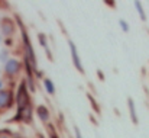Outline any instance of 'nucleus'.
Masks as SVG:
<instances>
[{"instance_id": "obj_15", "label": "nucleus", "mask_w": 149, "mask_h": 138, "mask_svg": "<svg viewBox=\"0 0 149 138\" xmlns=\"http://www.w3.org/2000/svg\"><path fill=\"white\" fill-rule=\"evenodd\" d=\"M3 84H4V83H3V80L0 79V90H3Z\"/></svg>"}, {"instance_id": "obj_3", "label": "nucleus", "mask_w": 149, "mask_h": 138, "mask_svg": "<svg viewBox=\"0 0 149 138\" xmlns=\"http://www.w3.org/2000/svg\"><path fill=\"white\" fill-rule=\"evenodd\" d=\"M20 68H22V64H20V61L16 60V58H9V60L4 63V67H3V70H4V73H6L7 76H16V74L20 71Z\"/></svg>"}, {"instance_id": "obj_6", "label": "nucleus", "mask_w": 149, "mask_h": 138, "mask_svg": "<svg viewBox=\"0 0 149 138\" xmlns=\"http://www.w3.org/2000/svg\"><path fill=\"white\" fill-rule=\"evenodd\" d=\"M1 32L3 35H12L15 32V23L12 19H4L1 23Z\"/></svg>"}, {"instance_id": "obj_10", "label": "nucleus", "mask_w": 149, "mask_h": 138, "mask_svg": "<svg viewBox=\"0 0 149 138\" xmlns=\"http://www.w3.org/2000/svg\"><path fill=\"white\" fill-rule=\"evenodd\" d=\"M38 39H39V42H41V45L44 46L47 51H48V57H49L51 60H52V55H51V51H49V48H48V41H47V37L44 35V34H39L38 35Z\"/></svg>"}, {"instance_id": "obj_14", "label": "nucleus", "mask_w": 149, "mask_h": 138, "mask_svg": "<svg viewBox=\"0 0 149 138\" xmlns=\"http://www.w3.org/2000/svg\"><path fill=\"white\" fill-rule=\"evenodd\" d=\"M49 132H51V138H59V137H58V134H56V132H54L52 127L49 128Z\"/></svg>"}, {"instance_id": "obj_2", "label": "nucleus", "mask_w": 149, "mask_h": 138, "mask_svg": "<svg viewBox=\"0 0 149 138\" xmlns=\"http://www.w3.org/2000/svg\"><path fill=\"white\" fill-rule=\"evenodd\" d=\"M68 48H70V54H71L72 64H74L75 70L80 71L81 74H84V67H83V61H81V58H80V52H78V49H77L75 44H74L71 39H68Z\"/></svg>"}, {"instance_id": "obj_13", "label": "nucleus", "mask_w": 149, "mask_h": 138, "mask_svg": "<svg viewBox=\"0 0 149 138\" xmlns=\"http://www.w3.org/2000/svg\"><path fill=\"white\" fill-rule=\"evenodd\" d=\"M74 134H75V138H84V137H83V134H81V131H80V128H78V127H74Z\"/></svg>"}, {"instance_id": "obj_17", "label": "nucleus", "mask_w": 149, "mask_h": 138, "mask_svg": "<svg viewBox=\"0 0 149 138\" xmlns=\"http://www.w3.org/2000/svg\"><path fill=\"white\" fill-rule=\"evenodd\" d=\"M13 138H22V137H13Z\"/></svg>"}, {"instance_id": "obj_16", "label": "nucleus", "mask_w": 149, "mask_h": 138, "mask_svg": "<svg viewBox=\"0 0 149 138\" xmlns=\"http://www.w3.org/2000/svg\"><path fill=\"white\" fill-rule=\"evenodd\" d=\"M1 41H3V35L0 34V44H1Z\"/></svg>"}, {"instance_id": "obj_7", "label": "nucleus", "mask_w": 149, "mask_h": 138, "mask_svg": "<svg viewBox=\"0 0 149 138\" xmlns=\"http://www.w3.org/2000/svg\"><path fill=\"white\" fill-rule=\"evenodd\" d=\"M127 108H129V115H130V119H132V122L135 124V125H138V122H139V119H138V113H136V106H135V102H133V99L132 97H129L127 99Z\"/></svg>"}, {"instance_id": "obj_9", "label": "nucleus", "mask_w": 149, "mask_h": 138, "mask_svg": "<svg viewBox=\"0 0 149 138\" xmlns=\"http://www.w3.org/2000/svg\"><path fill=\"white\" fill-rule=\"evenodd\" d=\"M44 87H45V90H47V93L48 94H55V84H54V82L51 80V79H44Z\"/></svg>"}, {"instance_id": "obj_8", "label": "nucleus", "mask_w": 149, "mask_h": 138, "mask_svg": "<svg viewBox=\"0 0 149 138\" xmlns=\"http://www.w3.org/2000/svg\"><path fill=\"white\" fill-rule=\"evenodd\" d=\"M133 6H135V9H136V12H138V15H139L141 20H142V22H145V20H146V13H145V9H143L142 3L136 0V1H133Z\"/></svg>"}, {"instance_id": "obj_11", "label": "nucleus", "mask_w": 149, "mask_h": 138, "mask_svg": "<svg viewBox=\"0 0 149 138\" xmlns=\"http://www.w3.org/2000/svg\"><path fill=\"white\" fill-rule=\"evenodd\" d=\"M119 26H120V29H122L123 32H129V31H130V26H129V23H127L125 19H119Z\"/></svg>"}, {"instance_id": "obj_1", "label": "nucleus", "mask_w": 149, "mask_h": 138, "mask_svg": "<svg viewBox=\"0 0 149 138\" xmlns=\"http://www.w3.org/2000/svg\"><path fill=\"white\" fill-rule=\"evenodd\" d=\"M16 105H17V112L31 108V97H29V90H28L26 82H22V83L17 86V92H16Z\"/></svg>"}, {"instance_id": "obj_5", "label": "nucleus", "mask_w": 149, "mask_h": 138, "mask_svg": "<svg viewBox=\"0 0 149 138\" xmlns=\"http://www.w3.org/2000/svg\"><path fill=\"white\" fill-rule=\"evenodd\" d=\"M36 115H38V118H39L42 122H48L51 118L49 109H48L45 105H39V106L36 108Z\"/></svg>"}, {"instance_id": "obj_12", "label": "nucleus", "mask_w": 149, "mask_h": 138, "mask_svg": "<svg viewBox=\"0 0 149 138\" xmlns=\"http://www.w3.org/2000/svg\"><path fill=\"white\" fill-rule=\"evenodd\" d=\"M9 60V51L7 49H0V61L6 63Z\"/></svg>"}, {"instance_id": "obj_4", "label": "nucleus", "mask_w": 149, "mask_h": 138, "mask_svg": "<svg viewBox=\"0 0 149 138\" xmlns=\"http://www.w3.org/2000/svg\"><path fill=\"white\" fill-rule=\"evenodd\" d=\"M13 105V93L9 89L0 90V109H7Z\"/></svg>"}]
</instances>
